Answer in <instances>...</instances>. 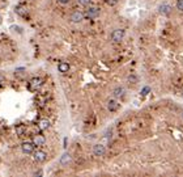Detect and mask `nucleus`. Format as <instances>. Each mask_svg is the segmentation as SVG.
I'll list each match as a JSON object with an SVG mask.
<instances>
[{
	"label": "nucleus",
	"instance_id": "9b49d317",
	"mask_svg": "<svg viewBox=\"0 0 183 177\" xmlns=\"http://www.w3.org/2000/svg\"><path fill=\"white\" fill-rule=\"evenodd\" d=\"M33 143L36 144V147H42V146H44V143H46V138L43 135H36L33 139Z\"/></svg>",
	"mask_w": 183,
	"mask_h": 177
},
{
	"label": "nucleus",
	"instance_id": "f03ea898",
	"mask_svg": "<svg viewBox=\"0 0 183 177\" xmlns=\"http://www.w3.org/2000/svg\"><path fill=\"white\" fill-rule=\"evenodd\" d=\"M124 29H116V30H114L112 34H111V41L112 42H120L123 37H124Z\"/></svg>",
	"mask_w": 183,
	"mask_h": 177
},
{
	"label": "nucleus",
	"instance_id": "6e6552de",
	"mask_svg": "<svg viewBox=\"0 0 183 177\" xmlns=\"http://www.w3.org/2000/svg\"><path fill=\"white\" fill-rule=\"evenodd\" d=\"M119 106H120V104L115 100V98H110V100L107 101V109L110 112H116L119 109Z\"/></svg>",
	"mask_w": 183,
	"mask_h": 177
},
{
	"label": "nucleus",
	"instance_id": "dca6fc26",
	"mask_svg": "<svg viewBox=\"0 0 183 177\" xmlns=\"http://www.w3.org/2000/svg\"><path fill=\"white\" fill-rule=\"evenodd\" d=\"M128 81L132 83V84H136V83H137V77L135 75H130V76H128Z\"/></svg>",
	"mask_w": 183,
	"mask_h": 177
},
{
	"label": "nucleus",
	"instance_id": "f8f14e48",
	"mask_svg": "<svg viewBox=\"0 0 183 177\" xmlns=\"http://www.w3.org/2000/svg\"><path fill=\"white\" fill-rule=\"evenodd\" d=\"M48 127H50V121L46 120V118H44V120H41V121L38 122V129L41 130V131L47 130Z\"/></svg>",
	"mask_w": 183,
	"mask_h": 177
},
{
	"label": "nucleus",
	"instance_id": "9d476101",
	"mask_svg": "<svg viewBox=\"0 0 183 177\" xmlns=\"http://www.w3.org/2000/svg\"><path fill=\"white\" fill-rule=\"evenodd\" d=\"M112 95L115 98H123L126 96V89L123 87H116L115 89L112 91Z\"/></svg>",
	"mask_w": 183,
	"mask_h": 177
},
{
	"label": "nucleus",
	"instance_id": "39448f33",
	"mask_svg": "<svg viewBox=\"0 0 183 177\" xmlns=\"http://www.w3.org/2000/svg\"><path fill=\"white\" fill-rule=\"evenodd\" d=\"M93 154H94L96 156H103L106 154V147L105 144L102 143H97L93 146Z\"/></svg>",
	"mask_w": 183,
	"mask_h": 177
},
{
	"label": "nucleus",
	"instance_id": "f3484780",
	"mask_svg": "<svg viewBox=\"0 0 183 177\" xmlns=\"http://www.w3.org/2000/svg\"><path fill=\"white\" fill-rule=\"evenodd\" d=\"M177 8L181 12H183V0H177Z\"/></svg>",
	"mask_w": 183,
	"mask_h": 177
},
{
	"label": "nucleus",
	"instance_id": "7ed1b4c3",
	"mask_svg": "<svg viewBox=\"0 0 183 177\" xmlns=\"http://www.w3.org/2000/svg\"><path fill=\"white\" fill-rule=\"evenodd\" d=\"M21 150L24 154H33L34 150H36V144L33 142H24L21 144Z\"/></svg>",
	"mask_w": 183,
	"mask_h": 177
},
{
	"label": "nucleus",
	"instance_id": "412c9836",
	"mask_svg": "<svg viewBox=\"0 0 183 177\" xmlns=\"http://www.w3.org/2000/svg\"><path fill=\"white\" fill-rule=\"evenodd\" d=\"M116 3H118V0H107V4H109V6H115Z\"/></svg>",
	"mask_w": 183,
	"mask_h": 177
},
{
	"label": "nucleus",
	"instance_id": "6ab92c4d",
	"mask_svg": "<svg viewBox=\"0 0 183 177\" xmlns=\"http://www.w3.org/2000/svg\"><path fill=\"white\" fill-rule=\"evenodd\" d=\"M78 3L81 4V6H89L90 4V0H77Z\"/></svg>",
	"mask_w": 183,
	"mask_h": 177
},
{
	"label": "nucleus",
	"instance_id": "2eb2a0df",
	"mask_svg": "<svg viewBox=\"0 0 183 177\" xmlns=\"http://www.w3.org/2000/svg\"><path fill=\"white\" fill-rule=\"evenodd\" d=\"M70 161H71V155L68 154V152H66V154L60 157V164L62 165H67Z\"/></svg>",
	"mask_w": 183,
	"mask_h": 177
},
{
	"label": "nucleus",
	"instance_id": "4be33fe9",
	"mask_svg": "<svg viewBox=\"0 0 183 177\" xmlns=\"http://www.w3.org/2000/svg\"><path fill=\"white\" fill-rule=\"evenodd\" d=\"M58 2L60 3V4H63V6H66V4L70 3V0H58Z\"/></svg>",
	"mask_w": 183,
	"mask_h": 177
},
{
	"label": "nucleus",
	"instance_id": "aec40b11",
	"mask_svg": "<svg viewBox=\"0 0 183 177\" xmlns=\"http://www.w3.org/2000/svg\"><path fill=\"white\" fill-rule=\"evenodd\" d=\"M149 91H151V88H149V87H145L144 89H143V92H141V93H143V96H147V95H148V92H149Z\"/></svg>",
	"mask_w": 183,
	"mask_h": 177
},
{
	"label": "nucleus",
	"instance_id": "4468645a",
	"mask_svg": "<svg viewBox=\"0 0 183 177\" xmlns=\"http://www.w3.org/2000/svg\"><path fill=\"white\" fill-rule=\"evenodd\" d=\"M16 13L17 14H20V16H22V17H25V16H28V11H26V8L25 7H22V6H18V7H16Z\"/></svg>",
	"mask_w": 183,
	"mask_h": 177
},
{
	"label": "nucleus",
	"instance_id": "f257e3e1",
	"mask_svg": "<svg viewBox=\"0 0 183 177\" xmlns=\"http://www.w3.org/2000/svg\"><path fill=\"white\" fill-rule=\"evenodd\" d=\"M42 84H43V83H42L41 79L34 77V79H32V80H30V83H29V89L33 91V92H37V91L41 89Z\"/></svg>",
	"mask_w": 183,
	"mask_h": 177
},
{
	"label": "nucleus",
	"instance_id": "ddd939ff",
	"mask_svg": "<svg viewBox=\"0 0 183 177\" xmlns=\"http://www.w3.org/2000/svg\"><path fill=\"white\" fill-rule=\"evenodd\" d=\"M58 70L60 71L62 73H66V72L70 71V65H68V63H66V62H60V63L58 65Z\"/></svg>",
	"mask_w": 183,
	"mask_h": 177
},
{
	"label": "nucleus",
	"instance_id": "1a4fd4ad",
	"mask_svg": "<svg viewBox=\"0 0 183 177\" xmlns=\"http://www.w3.org/2000/svg\"><path fill=\"white\" fill-rule=\"evenodd\" d=\"M158 11H160V13L162 14V16H167V14H170V12H171V7L167 3H164V4H161L160 6Z\"/></svg>",
	"mask_w": 183,
	"mask_h": 177
},
{
	"label": "nucleus",
	"instance_id": "20e7f679",
	"mask_svg": "<svg viewBox=\"0 0 183 177\" xmlns=\"http://www.w3.org/2000/svg\"><path fill=\"white\" fill-rule=\"evenodd\" d=\"M33 159L37 161V163H43L44 160L47 159V154L44 151H34L33 152Z\"/></svg>",
	"mask_w": 183,
	"mask_h": 177
},
{
	"label": "nucleus",
	"instance_id": "423d86ee",
	"mask_svg": "<svg viewBox=\"0 0 183 177\" xmlns=\"http://www.w3.org/2000/svg\"><path fill=\"white\" fill-rule=\"evenodd\" d=\"M100 16V8L97 7H89L86 9V17L88 18H96Z\"/></svg>",
	"mask_w": 183,
	"mask_h": 177
},
{
	"label": "nucleus",
	"instance_id": "a211bd4d",
	"mask_svg": "<svg viewBox=\"0 0 183 177\" xmlns=\"http://www.w3.org/2000/svg\"><path fill=\"white\" fill-rule=\"evenodd\" d=\"M24 130H25V127H24V126H18V127H16V132H17L18 135H22Z\"/></svg>",
	"mask_w": 183,
	"mask_h": 177
},
{
	"label": "nucleus",
	"instance_id": "0eeeda50",
	"mask_svg": "<svg viewBox=\"0 0 183 177\" xmlns=\"http://www.w3.org/2000/svg\"><path fill=\"white\" fill-rule=\"evenodd\" d=\"M82 20H84V13L80 11H75L71 14V21L73 24H78V22H81Z\"/></svg>",
	"mask_w": 183,
	"mask_h": 177
}]
</instances>
